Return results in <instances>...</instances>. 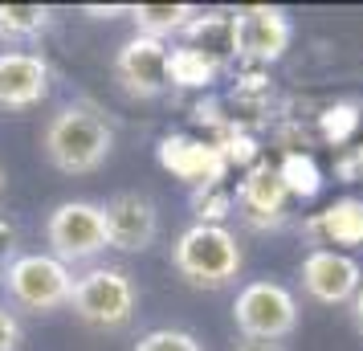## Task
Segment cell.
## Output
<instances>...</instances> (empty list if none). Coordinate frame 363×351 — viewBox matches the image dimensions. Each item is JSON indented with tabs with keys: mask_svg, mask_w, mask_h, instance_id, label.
Returning <instances> with one entry per match:
<instances>
[{
	"mask_svg": "<svg viewBox=\"0 0 363 351\" xmlns=\"http://www.w3.org/2000/svg\"><path fill=\"white\" fill-rule=\"evenodd\" d=\"M41 151L62 176H90L111 160L115 131L94 106H62L41 131Z\"/></svg>",
	"mask_w": 363,
	"mask_h": 351,
	"instance_id": "6da1fadb",
	"label": "cell"
},
{
	"mask_svg": "<svg viewBox=\"0 0 363 351\" xmlns=\"http://www.w3.org/2000/svg\"><path fill=\"white\" fill-rule=\"evenodd\" d=\"M172 266L196 290H225V286L237 282V274L245 266V253L225 225L200 221L192 229H184L180 241L172 245Z\"/></svg>",
	"mask_w": 363,
	"mask_h": 351,
	"instance_id": "7a4b0ae2",
	"label": "cell"
},
{
	"mask_svg": "<svg viewBox=\"0 0 363 351\" xmlns=\"http://www.w3.org/2000/svg\"><path fill=\"white\" fill-rule=\"evenodd\" d=\"M69 311L94 331H123L139 311L135 278L118 266H90L86 274L74 278Z\"/></svg>",
	"mask_w": 363,
	"mask_h": 351,
	"instance_id": "3957f363",
	"label": "cell"
},
{
	"mask_svg": "<svg viewBox=\"0 0 363 351\" xmlns=\"http://www.w3.org/2000/svg\"><path fill=\"white\" fill-rule=\"evenodd\" d=\"M0 286L13 306L29 311V315H53V311L69 306L74 269L62 266L50 253H21L0 269Z\"/></svg>",
	"mask_w": 363,
	"mask_h": 351,
	"instance_id": "277c9868",
	"label": "cell"
},
{
	"mask_svg": "<svg viewBox=\"0 0 363 351\" xmlns=\"http://www.w3.org/2000/svg\"><path fill=\"white\" fill-rule=\"evenodd\" d=\"M45 245L50 257H57L62 266H82L94 262L99 253L111 250L106 241V217H102V204L94 201H62L45 217Z\"/></svg>",
	"mask_w": 363,
	"mask_h": 351,
	"instance_id": "5b68a950",
	"label": "cell"
},
{
	"mask_svg": "<svg viewBox=\"0 0 363 351\" xmlns=\"http://www.w3.org/2000/svg\"><path fill=\"white\" fill-rule=\"evenodd\" d=\"M233 323L241 339H265L281 343L298 331V299L281 282H249L237 290L233 302Z\"/></svg>",
	"mask_w": 363,
	"mask_h": 351,
	"instance_id": "8992f818",
	"label": "cell"
},
{
	"mask_svg": "<svg viewBox=\"0 0 363 351\" xmlns=\"http://www.w3.org/2000/svg\"><path fill=\"white\" fill-rule=\"evenodd\" d=\"M294 41V25L278 4H245L229 13V53L237 62L274 66Z\"/></svg>",
	"mask_w": 363,
	"mask_h": 351,
	"instance_id": "52a82bcc",
	"label": "cell"
},
{
	"mask_svg": "<svg viewBox=\"0 0 363 351\" xmlns=\"http://www.w3.org/2000/svg\"><path fill=\"white\" fill-rule=\"evenodd\" d=\"M302 290L323 306H347L363 286V266L343 250H311L302 257Z\"/></svg>",
	"mask_w": 363,
	"mask_h": 351,
	"instance_id": "ba28073f",
	"label": "cell"
},
{
	"mask_svg": "<svg viewBox=\"0 0 363 351\" xmlns=\"http://www.w3.org/2000/svg\"><path fill=\"white\" fill-rule=\"evenodd\" d=\"M102 217H106V241L118 253H143L160 237L155 201L143 196V192H118V196H111L102 204Z\"/></svg>",
	"mask_w": 363,
	"mask_h": 351,
	"instance_id": "9c48e42d",
	"label": "cell"
},
{
	"mask_svg": "<svg viewBox=\"0 0 363 351\" xmlns=\"http://www.w3.org/2000/svg\"><path fill=\"white\" fill-rule=\"evenodd\" d=\"M115 78L131 99H160L167 86V45L135 33L115 53Z\"/></svg>",
	"mask_w": 363,
	"mask_h": 351,
	"instance_id": "30bf717a",
	"label": "cell"
},
{
	"mask_svg": "<svg viewBox=\"0 0 363 351\" xmlns=\"http://www.w3.org/2000/svg\"><path fill=\"white\" fill-rule=\"evenodd\" d=\"M50 94V66L41 53L0 50V106L29 111Z\"/></svg>",
	"mask_w": 363,
	"mask_h": 351,
	"instance_id": "8fae6325",
	"label": "cell"
},
{
	"mask_svg": "<svg viewBox=\"0 0 363 351\" xmlns=\"http://www.w3.org/2000/svg\"><path fill=\"white\" fill-rule=\"evenodd\" d=\"M286 184H281L278 167L269 164H253L245 172V180L237 184V208L253 229H269L286 221Z\"/></svg>",
	"mask_w": 363,
	"mask_h": 351,
	"instance_id": "7c38bea8",
	"label": "cell"
},
{
	"mask_svg": "<svg viewBox=\"0 0 363 351\" xmlns=\"http://www.w3.org/2000/svg\"><path fill=\"white\" fill-rule=\"evenodd\" d=\"M135 21L139 37H151V41H172V37H184L188 25L200 17L196 4H131L127 9Z\"/></svg>",
	"mask_w": 363,
	"mask_h": 351,
	"instance_id": "4fadbf2b",
	"label": "cell"
},
{
	"mask_svg": "<svg viewBox=\"0 0 363 351\" xmlns=\"http://www.w3.org/2000/svg\"><path fill=\"white\" fill-rule=\"evenodd\" d=\"M311 233H323V245H363V201L359 196L335 201L327 213L311 221Z\"/></svg>",
	"mask_w": 363,
	"mask_h": 351,
	"instance_id": "5bb4252c",
	"label": "cell"
},
{
	"mask_svg": "<svg viewBox=\"0 0 363 351\" xmlns=\"http://www.w3.org/2000/svg\"><path fill=\"white\" fill-rule=\"evenodd\" d=\"M45 4H0V41H33L50 29Z\"/></svg>",
	"mask_w": 363,
	"mask_h": 351,
	"instance_id": "9a60e30c",
	"label": "cell"
},
{
	"mask_svg": "<svg viewBox=\"0 0 363 351\" xmlns=\"http://www.w3.org/2000/svg\"><path fill=\"white\" fill-rule=\"evenodd\" d=\"M216 74V62L208 53L180 45V50H167V82L172 86H208Z\"/></svg>",
	"mask_w": 363,
	"mask_h": 351,
	"instance_id": "2e32d148",
	"label": "cell"
},
{
	"mask_svg": "<svg viewBox=\"0 0 363 351\" xmlns=\"http://www.w3.org/2000/svg\"><path fill=\"white\" fill-rule=\"evenodd\" d=\"M359 123H363V115H359V102H355V99L335 102V106L323 111V139L335 143V147H343L347 139L359 131Z\"/></svg>",
	"mask_w": 363,
	"mask_h": 351,
	"instance_id": "e0dca14e",
	"label": "cell"
},
{
	"mask_svg": "<svg viewBox=\"0 0 363 351\" xmlns=\"http://www.w3.org/2000/svg\"><path fill=\"white\" fill-rule=\"evenodd\" d=\"M281 184H286V192H298V196H314L318 192V167H314L311 155H286L278 167Z\"/></svg>",
	"mask_w": 363,
	"mask_h": 351,
	"instance_id": "ac0fdd59",
	"label": "cell"
},
{
	"mask_svg": "<svg viewBox=\"0 0 363 351\" xmlns=\"http://www.w3.org/2000/svg\"><path fill=\"white\" fill-rule=\"evenodd\" d=\"M131 351H204V343L192 331H180V327H155Z\"/></svg>",
	"mask_w": 363,
	"mask_h": 351,
	"instance_id": "d6986e66",
	"label": "cell"
},
{
	"mask_svg": "<svg viewBox=\"0 0 363 351\" xmlns=\"http://www.w3.org/2000/svg\"><path fill=\"white\" fill-rule=\"evenodd\" d=\"M17 347H21V318L9 306H0V351H17Z\"/></svg>",
	"mask_w": 363,
	"mask_h": 351,
	"instance_id": "ffe728a7",
	"label": "cell"
},
{
	"mask_svg": "<svg viewBox=\"0 0 363 351\" xmlns=\"http://www.w3.org/2000/svg\"><path fill=\"white\" fill-rule=\"evenodd\" d=\"M335 172H339V180H347V184L363 180V143L359 147H347V155L335 164Z\"/></svg>",
	"mask_w": 363,
	"mask_h": 351,
	"instance_id": "44dd1931",
	"label": "cell"
},
{
	"mask_svg": "<svg viewBox=\"0 0 363 351\" xmlns=\"http://www.w3.org/2000/svg\"><path fill=\"white\" fill-rule=\"evenodd\" d=\"M233 351H286V343H265V339H241Z\"/></svg>",
	"mask_w": 363,
	"mask_h": 351,
	"instance_id": "7402d4cb",
	"label": "cell"
},
{
	"mask_svg": "<svg viewBox=\"0 0 363 351\" xmlns=\"http://www.w3.org/2000/svg\"><path fill=\"white\" fill-rule=\"evenodd\" d=\"M347 306H351V323H355V331L363 335V286L355 290V299L347 302Z\"/></svg>",
	"mask_w": 363,
	"mask_h": 351,
	"instance_id": "603a6c76",
	"label": "cell"
},
{
	"mask_svg": "<svg viewBox=\"0 0 363 351\" xmlns=\"http://www.w3.org/2000/svg\"><path fill=\"white\" fill-rule=\"evenodd\" d=\"M0 188H4V172H0Z\"/></svg>",
	"mask_w": 363,
	"mask_h": 351,
	"instance_id": "cb8c5ba5",
	"label": "cell"
}]
</instances>
